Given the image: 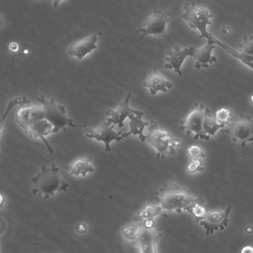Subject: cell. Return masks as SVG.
Returning <instances> with one entry per match:
<instances>
[{"label": "cell", "mask_w": 253, "mask_h": 253, "mask_svg": "<svg viewBox=\"0 0 253 253\" xmlns=\"http://www.w3.org/2000/svg\"><path fill=\"white\" fill-rule=\"evenodd\" d=\"M141 223L142 225L146 228H153L155 227V219H146L143 222H139Z\"/></svg>", "instance_id": "obj_27"}, {"label": "cell", "mask_w": 253, "mask_h": 253, "mask_svg": "<svg viewBox=\"0 0 253 253\" xmlns=\"http://www.w3.org/2000/svg\"><path fill=\"white\" fill-rule=\"evenodd\" d=\"M194 50L195 47L193 46L181 48V46L175 45L173 50L167 51L165 68L167 69H173L175 73L181 76V65L187 57H193Z\"/></svg>", "instance_id": "obj_12"}, {"label": "cell", "mask_w": 253, "mask_h": 253, "mask_svg": "<svg viewBox=\"0 0 253 253\" xmlns=\"http://www.w3.org/2000/svg\"><path fill=\"white\" fill-rule=\"evenodd\" d=\"M251 103L253 104V95L250 97Z\"/></svg>", "instance_id": "obj_33"}, {"label": "cell", "mask_w": 253, "mask_h": 253, "mask_svg": "<svg viewBox=\"0 0 253 253\" xmlns=\"http://www.w3.org/2000/svg\"><path fill=\"white\" fill-rule=\"evenodd\" d=\"M205 167L203 166L201 159H192L189 164L187 165V171L190 174H194L199 171H204Z\"/></svg>", "instance_id": "obj_24"}, {"label": "cell", "mask_w": 253, "mask_h": 253, "mask_svg": "<svg viewBox=\"0 0 253 253\" xmlns=\"http://www.w3.org/2000/svg\"><path fill=\"white\" fill-rule=\"evenodd\" d=\"M167 217V214L162 213V210L159 205H151L150 202L145 200V206L144 209L133 217V220L137 222H143L146 219H155L156 216Z\"/></svg>", "instance_id": "obj_19"}, {"label": "cell", "mask_w": 253, "mask_h": 253, "mask_svg": "<svg viewBox=\"0 0 253 253\" xmlns=\"http://www.w3.org/2000/svg\"><path fill=\"white\" fill-rule=\"evenodd\" d=\"M161 232L153 228H146L142 225L138 235L132 241L140 253H158V245L161 240Z\"/></svg>", "instance_id": "obj_11"}, {"label": "cell", "mask_w": 253, "mask_h": 253, "mask_svg": "<svg viewBox=\"0 0 253 253\" xmlns=\"http://www.w3.org/2000/svg\"><path fill=\"white\" fill-rule=\"evenodd\" d=\"M230 28H229V26H223L221 28V32L223 34L228 35L230 33Z\"/></svg>", "instance_id": "obj_30"}, {"label": "cell", "mask_w": 253, "mask_h": 253, "mask_svg": "<svg viewBox=\"0 0 253 253\" xmlns=\"http://www.w3.org/2000/svg\"><path fill=\"white\" fill-rule=\"evenodd\" d=\"M31 181L34 185L32 193L42 199H50L55 193L66 192L70 187V185L62 178L59 167L55 163H52L49 167L42 166L40 171L32 177Z\"/></svg>", "instance_id": "obj_3"}, {"label": "cell", "mask_w": 253, "mask_h": 253, "mask_svg": "<svg viewBox=\"0 0 253 253\" xmlns=\"http://www.w3.org/2000/svg\"><path fill=\"white\" fill-rule=\"evenodd\" d=\"M170 13L161 9H155L152 14L144 20L142 28L137 30L141 32V38L138 42H141L147 36H154L157 38H167V24L169 22Z\"/></svg>", "instance_id": "obj_8"}, {"label": "cell", "mask_w": 253, "mask_h": 253, "mask_svg": "<svg viewBox=\"0 0 253 253\" xmlns=\"http://www.w3.org/2000/svg\"><path fill=\"white\" fill-rule=\"evenodd\" d=\"M201 196H196L186 187H181L175 182L165 184L156 192V200L157 205L165 212H176L181 213L183 211L189 213L190 209Z\"/></svg>", "instance_id": "obj_2"}, {"label": "cell", "mask_w": 253, "mask_h": 253, "mask_svg": "<svg viewBox=\"0 0 253 253\" xmlns=\"http://www.w3.org/2000/svg\"><path fill=\"white\" fill-rule=\"evenodd\" d=\"M97 42V35H92L85 39L70 44L68 53L69 56L75 57L78 60H82L87 54L98 48Z\"/></svg>", "instance_id": "obj_14"}, {"label": "cell", "mask_w": 253, "mask_h": 253, "mask_svg": "<svg viewBox=\"0 0 253 253\" xmlns=\"http://www.w3.org/2000/svg\"><path fill=\"white\" fill-rule=\"evenodd\" d=\"M40 106L33 105L26 97L19 98L15 119L27 135L40 138L48 152L52 155L54 149L46 137L60 131L67 132V126L76 127L75 121L67 115L66 107L58 104L53 98L46 99L43 95L37 96Z\"/></svg>", "instance_id": "obj_1"}, {"label": "cell", "mask_w": 253, "mask_h": 253, "mask_svg": "<svg viewBox=\"0 0 253 253\" xmlns=\"http://www.w3.org/2000/svg\"><path fill=\"white\" fill-rule=\"evenodd\" d=\"M141 226V223L136 221L134 224H130L123 228L122 234H123L124 238L132 242L136 238V236L138 235V231L140 230Z\"/></svg>", "instance_id": "obj_22"}, {"label": "cell", "mask_w": 253, "mask_h": 253, "mask_svg": "<svg viewBox=\"0 0 253 253\" xmlns=\"http://www.w3.org/2000/svg\"><path fill=\"white\" fill-rule=\"evenodd\" d=\"M187 153L191 160L192 159H204L206 157V155L202 150L201 147L198 146V145L188 147Z\"/></svg>", "instance_id": "obj_26"}, {"label": "cell", "mask_w": 253, "mask_h": 253, "mask_svg": "<svg viewBox=\"0 0 253 253\" xmlns=\"http://www.w3.org/2000/svg\"><path fill=\"white\" fill-rule=\"evenodd\" d=\"M63 0H53V6L54 7H58V5H59V3L62 2Z\"/></svg>", "instance_id": "obj_31"}, {"label": "cell", "mask_w": 253, "mask_h": 253, "mask_svg": "<svg viewBox=\"0 0 253 253\" xmlns=\"http://www.w3.org/2000/svg\"><path fill=\"white\" fill-rule=\"evenodd\" d=\"M76 230L78 231L79 233H85L87 231L86 224H84V223H80V224H77V226H76Z\"/></svg>", "instance_id": "obj_28"}, {"label": "cell", "mask_w": 253, "mask_h": 253, "mask_svg": "<svg viewBox=\"0 0 253 253\" xmlns=\"http://www.w3.org/2000/svg\"><path fill=\"white\" fill-rule=\"evenodd\" d=\"M146 143L156 150L157 159L173 155L182 145L181 139L173 137L165 127L159 126L156 121H150L146 135Z\"/></svg>", "instance_id": "obj_4"}, {"label": "cell", "mask_w": 253, "mask_h": 253, "mask_svg": "<svg viewBox=\"0 0 253 253\" xmlns=\"http://www.w3.org/2000/svg\"><path fill=\"white\" fill-rule=\"evenodd\" d=\"M226 132L234 143H239L242 147L248 143H253V118L243 113L231 119L229 124L220 129Z\"/></svg>", "instance_id": "obj_6"}, {"label": "cell", "mask_w": 253, "mask_h": 253, "mask_svg": "<svg viewBox=\"0 0 253 253\" xmlns=\"http://www.w3.org/2000/svg\"><path fill=\"white\" fill-rule=\"evenodd\" d=\"M210 108L205 107L203 104L195 102L193 109L189 114L181 121V129L186 132L187 136L194 134V140L204 139L208 140L205 133V118Z\"/></svg>", "instance_id": "obj_7"}, {"label": "cell", "mask_w": 253, "mask_h": 253, "mask_svg": "<svg viewBox=\"0 0 253 253\" xmlns=\"http://www.w3.org/2000/svg\"><path fill=\"white\" fill-rule=\"evenodd\" d=\"M114 124H110L107 121H104L101 126L96 128L90 126H84V136L87 138H95L98 142H103L106 146V151H111L110 144L112 141H122L124 139L122 132H116Z\"/></svg>", "instance_id": "obj_9"}, {"label": "cell", "mask_w": 253, "mask_h": 253, "mask_svg": "<svg viewBox=\"0 0 253 253\" xmlns=\"http://www.w3.org/2000/svg\"><path fill=\"white\" fill-rule=\"evenodd\" d=\"M132 97V93L128 92L127 95L124 98V101H122L120 106L117 109L107 110L106 115L108 116L109 118L107 121L110 124L118 125L119 127L124 126V122L126 118H128L130 114H142L144 112L138 110L132 109L129 107L130 99Z\"/></svg>", "instance_id": "obj_13"}, {"label": "cell", "mask_w": 253, "mask_h": 253, "mask_svg": "<svg viewBox=\"0 0 253 253\" xmlns=\"http://www.w3.org/2000/svg\"><path fill=\"white\" fill-rule=\"evenodd\" d=\"M232 207L229 206L224 210L207 211L205 218L199 221V224L205 228L206 236L213 235L215 231L224 230L229 224V216Z\"/></svg>", "instance_id": "obj_10"}, {"label": "cell", "mask_w": 253, "mask_h": 253, "mask_svg": "<svg viewBox=\"0 0 253 253\" xmlns=\"http://www.w3.org/2000/svg\"><path fill=\"white\" fill-rule=\"evenodd\" d=\"M242 253H253V248H252V247H250V246H248V247H246V248H243V249H242Z\"/></svg>", "instance_id": "obj_29"}, {"label": "cell", "mask_w": 253, "mask_h": 253, "mask_svg": "<svg viewBox=\"0 0 253 253\" xmlns=\"http://www.w3.org/2000/svg\"><path fill=\"white\" fill-rule=\"evenodd\" d=\"M92 160L91 156H83L75 160L72 164L67 166L66 170L71 175L85 176L87 173H92L95 171V169L91 164Z\"/></svg>", "instance_id": "obj_18"}, {"label": "cell", "mask_w": 253, "mask_h": 253, "mask_svg": "<svg viewBox=\"0 0 253 253\" xmlns=\"http://www.w3.org/2000/svg\"><path fill=\"white\" fill-rule=\"evenodd\" d=\"M246 231L248 232V233H252L253 232V227H248L246 229Z\"/></svg>", "instance_id": "obj_32"}, {"label": "cell", "mask_w": 253, "mask_h": 253, "mask_svg": "<svg viewBox=\"0 0 253 253\" xmlns=\"http://www.w3.org/2000/svg\"><path fill=\"white\" fill-rule=\"evenodd\" d=\"M184 13L181 15V18L188 24L192 29L198 30L199 33V38H210L211 34L208 32V26L212 25L213 15L204 4H198L193 3H185Z\"/></svg>", "instance_id": "obj_5"}, {"label": "cell", "mask_w": 253, "mask_h": 253, "mask_svg": "<svg viewBox=\"0 0 253 253\" xmlns=\"http://www.w3.org/2000/svg\"><path fill=\"white\" fill-rule=\"evenodd\" d=\"M206 201L202 198L199 201L193 204V206L190 209L189 213L195 218L196 223H199L200 220L205 218V214L207 213V209L205 208Z\"/></svg>", "instance_id": "obj_21"}, {"label": "cell", "mask_w": 253, "mask_h": 253, "mask_svg": "<svg viewBox=\"0 0 253 253\" xmlns=\"http://www.w3.org/2000/svg\"><path fill=\"white\" fill-rule=\"evenodd\" d=\"M143 85L149 89L150 95H155L159 91L167 93L168 89L172 88L173 84L167 81L157 69H153L149 71L148 77L143 83Z\"/></svg>", "instance_id": "obj_15"}, {"label": "cell", "mask_w": 253, "mask_h": 253, "mask_svg": "<svg viewBox=\"0 0 253 253\" xmlns=\"http://www.w3.org/2000/svg\"><path fill=\"white\" fill-rule=\"evenodd\" d=\"M239 47H240V52L253 55V36L244 37L243 42L239 45Z\"/></svg>", "instance_id": "obj_25"}, {"label": "cell", "mask_w": 253, "mask_h": 253, "mask_svg": "<svg viewBox=\"0 0 253 253\" xmlns=\"http://www.w3.org/2000/svg\"><path fill=\"white\" fill-rule=\"evenodd\" d=\"M210 38L213 40V42L216 45H218V46L222 47V48L224 49V51H226L228 53L232 55L233 57L239 59L242 63H244L245 65H247V66L249 67V68H251L253 70V55L248 54V53H245V52H240V51H236V50L232 48V47H230V46L223 43L222 42L218 40V39H216L212 35L210 36Z\"/></svg>", "instance_id": "obj_20"}, {"label": "cell", "mask_w": 253, "mask_h": 253, "mask_svg": "<svg viewBox=\"0 0 253 253\" xmlns=\"http://www.w3.org/2000/svg\"><path fill=\"white\" fill-rule=\"evenodd\" d=\"M144 115V113L142 114H130L128 116L129 119V132H124L123 136L124 138H126L129 135H138V138L140 139V141L146 142V135L144 134V130L146 126H149L150 122L142 121V117Z\"/></svg>", "instance_id": "obj_17"}, {"label": "cell", "mask_w": 253, "mask_h": 253, "mask_svg": "<svg viewBox=\"0 0 253 253\" xmlns=\"http://www.w3.org/2000/svg\"><path fill=\"white\" fill-rule=\"evenodd\" d=\"M217 121L223 126H226L231 119L234 118L233 112L227 107H222L220 109L217 110L214 113Z\"/></svg>", "instance_id": "obj_23"}, {"label": "cell", "mask_w": 253, "mask_h": 253, "mask_svg": "<svg viewBox=\"0 0 253 253\" xmlns=\"http://www.w3.org/2000/svg\"><path fill=\"white\" fill-rule=\"evenodd\" d=\"M216 44L213 42L211 38H208V42L205 46L201 48H195L193 58L195 60L196 69L201 68H209L210 64L216 63L218 59L212 55L213 49L215 48Z\"/></svg>", "instance_id": "obj_16"}]
</instances>
